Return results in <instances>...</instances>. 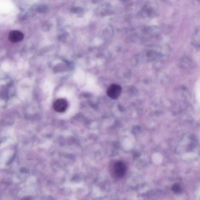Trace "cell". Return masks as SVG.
<instances>
[{"label": "cell", "mask_w": 200, "mask_h": 200, "mask_svg": "<svg viewBox=\"0 0 200 200\" xmlns=\"http://www.w3.org/2000/svg\"><path fill=\"white\" fill-rule=\"evenodd\" d=\"M127 168L126 165L121 161H118L114 164L113 172L114 175L117 177H122L126 174Z\"/></svg>", "instance_id": "obj_1"}, {"label": "cell", "mask_w": 200, "mask_h": 200, "mask_svg": "<svg viewBox=\"0 0 200 200\" xmlns=\"http://www.w3.org/2000/svg\"><path fill=\"white\" fill-rule=\"evenodd\" d=\"M122 91V88L120 85L113 84L107 89V95L113 99H116L119 97Z\"/></svg>", "instance_id": "obj_2"}, {"label": "cell", "mask_w": 200, "mask_h": 200, "mask_svg": "<svg viewBox=\"0 0 200 200\" xmlns=\"http://www.w3.org/2000/svg\"><path fill=\"white\" fill-rule=\"evenodd\" d=\"M68 102L64 99H57L54 103L53 107L56 111L58 113L65 112L68 107Z\"/></svg>", "instance_id": "obj_3"}, {"label": "cell", "mask_w": 200, "mask_h": 200, "mask_svg": "<svg viewBox=\"0 0 200 200\" xmlns=\"http://www.w3.org/2000/svg\"><path fill=\"white\" fill-rule=\"evenodd\" d=\"M24 34L19 30H14L11 31L9 34L8 38L12 43H17L23 40L24 39Z\"/></svg>", "instance_id": "obj_4"}, {"label": "cell", "mask_w": 200, "mask_h": 200, "mask_svg": "<svg viewBox=\"0 0 200 200\" xmlns=\"http://www.w3.org/2000/svg\"><path fill=\"white\" fill-rule=\"evenodd\" d=\"M181 188L178 184L175 183L172 186V190L175 193H179L181 191Z\"/></svg>", "instance_id": "obj_5"}, {"label": "cell", "mask_w": 200, "mask_h": 200, "mask_svg": "<svg viewBox=\"0 0 200 200\" xmlns=\"http://www.w3.org/2000/svg\"><path fill=\"white\" fill-rule=\"evenodd\" d=\"M47 9V6H40L38 8V11L40 13H44L46 11Z\"/></svg>", "instance_id": "obj_6"}, {"label": "cell", "mask_w": 200, "mask_h": 200, "mask_svg": "<svg viewBox=\"0 0 200 200\" xmlns=\"http://www.w3.org/2000/svg\"><path fill=\"white\" fill-rule=\"evenodd\" d=\"M81 10L80 8H72L71 9V11L73 13H78L79 12H80Z\"/></svg>", "instance_id": "obj_7"}]
</instances>
